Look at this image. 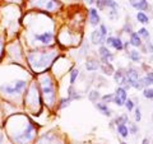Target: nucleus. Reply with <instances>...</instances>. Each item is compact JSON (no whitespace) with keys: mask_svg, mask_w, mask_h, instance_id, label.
<instances>
[{"mask_svg":"<svg viewBox=\"0 0 153 144\" xmlns=\"http://www.w3.org/2000/svg\"><path fill=\"white\" fill-rule=\"evenodd\" d=\"M52 56L54 55H51V54H41V55L33 54V55H30V61L35 69H44L49 65Z\"/></svg>","mask_w":153,"mask_h":144,"instance_id":"f257e3e1","label":"nucleus"},{"mask_svg":"<svg viewBox=\"0 0 153 144\" xmlns=\"http://www.w3.org/2000/svg\"><path fill=\"white\" fill-rule=\"evenodd\" d=\"M26 80H16L12 84H5L1 87V92L9 94V96H14V94H19L23 89L26 88Z\"/></svg>","mask_w":153,"mask_h":144,"instance_id":"f03ea898","label":"nucleus"},{"mask_svg":"<svg viewBox=\"0 0 153 144\" xmlns=\"http://www.w3.org/2000/svg\"><path fill=\"white\" fill-rule=\"evenodd\" d=\"M125 76L128 79V83L130 87H134L137 89H142L144 85L142 83V79L139 78V74H138V70L134 68H129L125 73Z\"/></svg>","mask_w":153,"mask_h":144,"instance_id":"7ed1b4c3","label":"nucleus"},{"mask_svg":"<svg viewBox=\"0 0 153 144\" xmlns=\"http://www.w3.org/2000/svg\"><path fill=\"white\" fill-rule=\"evenodd\" d=\"M42 91H44V96L46 101H49L50 105L55 98V89H54V83L51 82L50 78H45L42 80Z\"/></svg>","mask_w":153,"mask_h":144,"instance_id":"20e7f679","label":"nucleus"},{"mask_svg":"<svg viewBox=\"0 0 153 144\" xmlns=\"http://www.w3.org/2000/svg\"><path fill=\"white\" fill-rule=\"evenodd\" d=\"M126 98H128V94H126V91L124 89L123 87H119L115 92L114 96V102L117 105V106H123L124 103L126 102Z\"/></svg>","mask_w":153,"mask_h":144,"instance_id":"39448f33","label":"nucleus"},{"mask_svg":"<svg viewBox=\"0 0 153 144\" xmlns=\"http://www.w3.org/2000/svg\"><path fill=\"white\" fill-rule=\"evenodd\" d=\"M54 38V33L52 32H42V33H36L35 35V40L40 41L41 44H50Z\"/></svg>","mask_w":153,"mask_h":144,"instance_id":"423d86ee","label":"nucleus"},{"mask_svg":"<svg viewBox=\"0 0 153 144\" xmlns=\"http://www.w3.org/2000/svg\"><path fill=\"white\" fill-rule=\"evenodd\" d=\"M100 55H101V60L103 61V64L110 63V61L114 59V55L110 52V50L107 49V47H105V46L100 47Z\"/></svg>","mask_w":153,"mask_h":144,"instance_id":"0eeeda50","label":"nucleus"},{"mask_svg":"<svg viewBox=\"0 0 153 144\" xmlns=\"http://www.w3.org/2000/svg\"><path fill=\"white\" fill-rule=\"evenodd\" d=\"M106 44L107 45H111L114 49H116V50H123L124 49L123 41L119 37H108L107 40H106Z\"/></svg>","mask_w":153,"mask_h":144,"instance_id":"6e6552de","label":"nucleus"},{"mask_svg":"<svg viewBox=\"0 0 153 144\" xmlns=\"http://www.w3.org/2000/svg\"><path fill=\"white\" fill-rule=\"evenodd\" d=\"M130 5L138 10H147L149 8L147 0H130Z\"/></svg>","mask_w":153,"mask_h":144,"instance_id":"1a4fd4ad","label":"nucleus"},{"mask_svg":"<svg viewBox=\"0 0 153 144\" xmlns=\"http://www.w3.org/2000/svg\"><path fill=\"white\" fill-rule=\"evenodd\" d=\"M91 40H92V44H94V45H101L105 42V36L100 32V30H96L92 32V35H91Z\"/></svg>","mask_w":153,"mask_h":144,"instance_id":"9d476101","label":"nucleus"},{"mask_svg":"<svg viewBox=\"0 0 153 144\" xmlns=\"http://www.w3.org/2000/svg\"><path fill=\"white\" fill-rule=\"evenodd\" d=\"M98 68H100L98 61L96 59H93V57H88L87 63H85V69L87 70H97Z\"/></svg>","mask_w":153,"mask_h":144,"instance_id":"9b49d317","label":"nucleus"},{"mask_svg":"<svg viewBox=\"0 0 153 144\" xmlns=\"http://www.w3.org/2000/svg\"><path fill=\"white\" fill-rule=\"evenodd\" d=\"M130 44L133 46H137V47L142 46V38H140V36L138 35L137 32H133L130 35Z\"/></svg>","mask_w":153,"mask_h":144,"instance_id":"f8f14e48","label":"nucleus"},{"mask_svg":"<svg viewBox=\"0 0 153 144\" xmlns=\"http://www.w3.org/2000/svg\"><path fill=\"white\" fill-rule=\"evenodd\" d=\"M89 17H91V23H92L93 26H97L100 23V21H101L96 9H91V10H89Z\"/></svg>","mask_w":153,"mask_h":144,"instance_id":"ddd939ff","label":"nucleus"},{"mask_svg":"<svg viewBox=\"0 0 153 144\" xmlns=\"http://www.w3.org/2000/svg\"><path fill=\"white\" fill-rule=\"evenodd\" d=\"M96 107H97L100 111H101L105 116H111V110H110L108 107H107V105L106 103H96Z\"/></svg>","mask_w":153,"mask_h":144,"instance_id":"4468645a","label":"nucleus"},{"mask_svg":"<svg viewBox=\"0 0 153 144\" xmlns=\"http://www.w3.org/2000/svg\"><path fill=\"white\" fill-rule=\"evenodd\" d=\"M142 83H143L144 87L153 84V73H152V71H151V73H147L144 76H143V78H142Z\"/></svg>","mask_w":153,"mask_h":144,"instance_id":"2eb2a0df","label":"nucleus"},{"mask_svg":"<svg viewBox=\"0 0 153 144\" xmlns=\"http://www.w3.org/2000/svg\"><path fill=\"white\" fill-rule=\"evenodd\" d=\"M117 133L120 134L123 138H126L129 135V129L125 124H120V125H117Z\"/></svg>","mask_w":153,"mask_h":144,"instance_id":"dca6fc26","label":"nucleus"},{"mask_svg":"<svg viewBox=\"0 0 153 144\" xmlns=\"http://www.w3.org/2000/svg\"><path fill=\"white\" fill-rule=\"evenodd\" d=\"M137 19H138V22L143 23V24H146V23H148V21H149L148 16L146 13H143V12H138L137 13Z\"/></svg>","mask_w":153,"mask_h":144,"instance_id":"f3484780","label":"nucleus"},{"mask_svg":"<svg viewBox=\"0 0 153 144\" xmlns=\"http://www.w3.org/2000/svg\"><path fill=\"white\" fill-rule=\"evenodd\" d=\"M101 69H102L103 73H105V74H107V75H111V74L114 73V66L110 64V63L103 64V65L101 66Z\"/></svg>","mask_w":153,"mask_h":144,"instance_id":"a211bd4d","label":"nucleus"},{"mask_svg":"<svg viewBox=\"0 0 153 144\" xmlns=\"http://www.w3.org/2000/svg\"><path fill=\"white\" fill-rule=\"evenodd\" d=\"M68 98H70V99H79V98H80V96L76 94V92L74 91L73 85L68 88Z\"/></svg>","mask_w":153,"mask_h":144,"instance_id":"6ab92c4d","label":"nucleus"},{"mask_svg":"<svg viewBox=\"0 0 153 144\" xmlns=\"http://www.w3.org/2000/svg\"><path fill=\"white\" fill-rule=\"evenodd\" d=\"M129 57H130L133 61H135V63L140 61V55H139V52L135 51V50H133V51L129 52Z\"/></svg>","mask_w":153,"mask_h":144,"instance_id":"aec40b11","label":"nucleus"},{"mask_svg":"<svg viewBox=\"0 0 153 144\" xmlns=\"http://www.w3.org/2000/svg\"><path fill=\"white\" fill-rule=\"evenodd\" d=\"M37 144H55V140L52 138H50V137H42L41 139H40V142H38Z\"/></svg>","mask_w":153,"mask_h":144,"instance_id":"412c9836","label":"nucleus"},{"mask_svg":"<svg viewBox=\"0 0 153 144\" xmlns=\"http://www.w3.org/2000/svg\"><path fill=\"white\" fill-rule=\"evenodd\" d=\"M103 4H105V5H107V7H110L112 10H116V9L119 8L117 3L114 1V0H103Z\"/></svg>","mask_w":153,"mask_h":144,"instance_id":"4be33fe9","label":"nucleus"},{"mask_svg":"<svg viewBox=\"0 0 153 144\" xmlns=\"http://www.w3.org/2000/svg\"><path fill=\"white\" fill-rule=\"evenodd\" d=\"M128 122V116L126 115H121V116H119L115 119V124L116 125H120V124H126Z\"/></svg>","mask_w":153,"mask_h":144,"instance_id":"5701e85b","label":"nucleus"},{"mask_svg":"<svg viewBox=\"0 0 153 144\" xmlns=\"http://www.w3.org/2000/svg\"><path fill=\"white\" fill-rule=\"evenodd\" d=\"M88 98H89L91 101H92V102H97V99L100 98V93L97 92V91H92V92L89 93Z\"/></svg>","mask_w":153,"mask_h":144,"instance_id":"b1692460","label":"nucleus"},{"mask_svg":"<svg viewBox=\"0 0 153 144\" xmlns=\"http://www.w3.org/2000/svg\"><path fill=\"white\" fill-rule=\"evenodd\" d=\"M78 74H79L78 69H74V70H71V73H70V84H74L75 79L78 78Z\"/></svg>","mask_w":153,"mask_h":144,"instance_id":"393cba45","label":"nucleus"},{"mask_svg":"<svg viewBox=\"0 0 153 144\" xmlns=\"http://www.w3.org/2000/svg\"><path fill=\"white\" fill-rule=\"evenodd\" d=\"M143 94H144L146 98L152 99L153 98V88H146L144 91H143Z\"/></svg>","mask_w":153,"mask_h":144,"instance_id":"a878e982","label":"nucleus"},{"mask_svg":"<svg viewBox=\"0 0 153 144\" xmlns=\"http://www.w3.org/2000/svg\"><path fill=\"white\" fill-rule=\"evenodd\" d=\"M138 35L142 36V37H144V38H149V32H148L146 28H140V30L138 31Z\"/></svg>","mask_w":153,"mask_h":144,"instance_id":"bb28decb","label":"nucleus"},{"mask_svg":"<svg viewBox=\"0 0 153 144\" xmlns=\"http://www.w3.org/2000/svg\"><path fill=\"white\" fill-rule=\"evenodd\" d=\"M103 99V103H106V102H114V96L112 94H106V96H103L102 97Z\"/></svg>","mask_w":153,"mask_h":144,"instance_id":"cd10ccee","label":"nucleus"},{"mask_svg":"<svg viewBox=\"0 0 153 144\" xmlns=\"http://www.w3.org/2000/svg\"><path fill=\"white\" fill-rule=\"evenodd\" d=\"M125 106H126V108H128V111H131V110L134 108V102H133L131 99H126Z\"/></svg>","mask_w":153,"mask_h":144,"instance_id":"c85d7f7f","label":"nucleus"},{"mask_svg":"<svg viewBox=\"0 0 153 144\" xmlns=\"http://www.w3.org/2000/svg\"><path fill=\"white\" fill-rule=\"evenodd\" d=\"M70 98H66V99H61V105H60V108H64L65 106H68V105H69V102H70Z\"/></svg>","mask_w":153,"mask_h":144,"instance_id":"c756f323","label":"nucleus"},{"mask_svg":"<svg viewBox=\"0 0 153 144\" xmlns=\"http://www.w3.org/2000/svg\"><path fill=\"white\" fill-rule=\"evenodd\" d=\"M100 32L102 33V35L106 37V35H107V28H106V26L105 24H101V28H100Z\"/></svg>","mask_w":153,"mask_h":144,"instance_id":"7c9ffc66","label":"nucleus"},{"mask_svg":"<svg viewBox=\"0 0 153 144\" xmlns=\"http://www.w3.org/2000/svg\"><path fill=\"white\" fill-rule=\"evenodd\" d=\"M140 119H142V115H140V110H139V107H138V108L135 110V120H137V121H139Z\"/></svg>","mask_w":153,"mask_h":144,"instance_id":"2f4dec72","label":"nucleus"},{"mask_svg":"<svg viewBox=\"0 0 153 144\" xmlns=\"http://www.w3.org/2000/svg\"><path fill=\"white\" fill-rule=\"evenodd\" d=\"M130 131H131L133 134H137V131H138V128H137L135 124H131V125H130Z\"/></svg>","mask_w":153,"mask_h":144,"instance_id":"473e14b6","label":"nucleus"},{"mask_svg":"<svg viewBox=\"0 0 153 144\" xmlns=\"http://www.w3.org/2000/svg\"><path fill=\"white\" fill-rule=\"evenodd\" d=\"M97 7H98V9H101V10H103V8H105L103 1H101V0H97Z\"/></svg>","mask_w":153,"mask_h":144,"instance_id":"72a5a7b5","label":"nucleus"},{"mask_svg":"<svg viewBox=\"0 0 153 144\" xmlns=\"http://www.w3.org/2000/svg\"><path fill=\"white\" fill-rule=\"evenodd\" d=\"M143 144H149V139L144 138V139H143Z\"/></svg>","mask_w":153,"mask_h":144,"instance_id":"f704fd0d","label":"nucleus"},{"mask_svg":"<svg viewBox=\"0 0 153 144\" xmlns=\"http://www.w3.org/2000/svg\"><path fill=\"white\" fill-rule=\"evenodd\" d=\"M85 3H87V4H92V3H94V0H85Z\"/></svg>","mask_w":153,"mask_h":144,"instance_id":"c9c22d12","label":"nucleus"},{"mask_svg":"<svg viewBox=\"0 0 153 144\" xmlns=\"http://www.w3.org/2000/svg\"><path fill=\"white\" fill-rule=\"evenodd\" d=\"M1 140H3V135H1V133H0V144H1Z\"/></svg>","mask_w":153,"mask_h":144,"instance_id":"e433bc0d","label":"nucleus"},{"mask_svg":"<svg viewBox=\"0 0 153 144\" xmlns=\"http://www.w3.org/2000/svg\"><path fill=\"white\" fill-rule=\"evenodd\" d=\"M120 144H126V143H124V142H121V143H120Z\"/></svg>","mask_w":153,"mask_h":144,"instance_id":"4c0bfd02","label":"nucleus"},{"mask_svg":"<svg viewBox=\"0 0 153 144\" xmlns=\"http://www.w3.org/2000/svg\"><path fill=\"white\" fill-rule=\"evenodd\" d=\"M0 49H1V44H0Z\"/></svg>","mask_w":153,"mask_h":144,"instance_id":"58836bf2","label":"nucleus"}]
</instances>
